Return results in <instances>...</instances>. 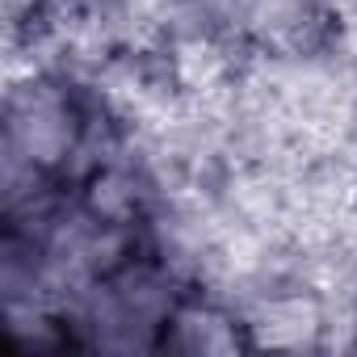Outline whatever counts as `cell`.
<instances>
[{
  "mask_svg": "<svg viewBox=\"0 0 357 357\" xmlns=\"http://www.w3.org/2000/svg\"><path fill=\"white\" fill-rule=\"evenodd\" d=\"M160 349H172V353H236V349H252V336H248V324L244 315L223 303L219 294L202 290V286H190L176 303L164 336H160Z\"/></svg>",
  "mask_w": 357,
  "mask_h": 357,
  "instance_id": "obj_1",
  "label": "cell"
}]
</instances>
